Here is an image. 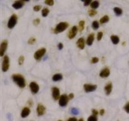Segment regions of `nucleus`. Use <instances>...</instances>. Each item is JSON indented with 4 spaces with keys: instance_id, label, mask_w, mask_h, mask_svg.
Listing matches in <instances>:
<instances>
[{
    "instance_id": "1",
    "label": "nucleus",
    "mask_w": 129,
    "mask_h": 121,
    "mask_svg": "<svg viewBox=\"0 0 129 121\" xmlns=\"http://www.w3.org/2000/svg\"><path fill=\"white\" fill-rule=\"evenodd\" d=\"M12 79L13 80V81L20 88H23L26 85V83H25V78L23 77V76H21V74H13L12 76Z\"/></svg>"
},
{
    "instance_id": "2",
    "label": "nucleus",
    "mask_w": 129,
    "mask_h": 121,
    "mask_svg": "<svg viewBox=\"0 0 129 121\" xmlns=\"http://www.w3.org/2000/svg\"><path fill=\"white\" fill-rule=\"evenodd\" d=\"M69 26V23L67 22H60L56 26L55 28L54 29V33L55 34H59L60 32H64L66 29H67Z\"/></svg>"
},
{
    "instance_id": "3",
    "label": "nucleus",
    "mask_w": 129,
    "mask_h": 121,
    "mask_svg": "<svg viewBox=\"0 0 129 121\" xmlns=\"http://www.w3.org/2000/svg\"><path fill=\"white\" fill-rule=\"evenodd\" d=\"M10 68V59L8 56L5 55L3 58L2 63V71L3 72H6Z\"/></svg>"
},
{
    "instance_id": "4",
    "label": "nucleus",
    "mask_w": 129,
    "mask_h": 121,
    "mask_svg": "<svg viewBox=\"0 0 129 121\" xmlns=\"http://www.w3.org/2000/svg\"><path fill=\"white\" fill-rule=\"evenodd\" d=\"M17 20L18 18L16 15L13 14V15L11 16V18H10V20H9L8 22V27L10 29L14 28V26H15V25H16V23H17Z\"/></svg>"
},
{
    "instance_id": "5",
    "label": "nucleus",
    "mask_w": 129,
    "mask_h": 121,
    "mask_svg": "<svg viewBox=\"0 0 129 121\" xmlns=\"http://www.w3.org/2000/svg\"><path fill=\"white\" fill-rule=\"evenodd\" d=\"M45 52H46V49H45V48H42V49H39L34 54V58L36 60H40L42 58V57L44 56V54H45Z\"/></svg>"
},
{
    "instance_id": "6",
    "label": "nucleus",
    "mask_w": 129,
    "mask_h": 121,
    "mask_svg": "<svg viewBox=\"0 0 129 121\" xmlns=\"http://www.w3.org/2000/svg\"><path fill=\"white\" fill-rule=\"evenodd\" d=\"M69 98L67 95H62L59 98V105L61 106V107H65L67 105L68 103V101H69Z\"/></svg>"
},
{
    "instance_id": "7",
    "label": "nucleus",
    "mask_w": 129,
    "mask_h": 121,
    "mask_svg": "<svg viewBox=\"0 0 129 121\" xmlns=\"http://www.w3.org/2000/svg\"><path fill=\"white\" fill-rule=\"evenodd\" d=\"M97 88V85L95 84H84V89L86 92L89 93V92H94Z\"/></svg>"
},
{
    "instance_id": "8",
    "label": "nucleus",
    "mask_w": 129,
    "mask_h": 121,
    "mask_svg": "<svg viewBox=\"0 0 129 121\" xmlns=\"http://www.w3.org/2000/svg\"><path fill=\"white\" fill-rule=\"evenodd\" d=\"M77 32H78V28L77 26H74L72 27V28L69 30V32H68V38L69 39H73L75 37V36L76 35Z\"/></svg>"
},
{
    "instance_id": "9",
    "label": "nucleus",
    "mask_w": 129,
    "mask_h": 121,
    "mask_svg": "<svg viewBox=\"0 0 129 121\" xmlns=\"http://www.w3.org/2000/svg\"><path fill=\"white\" fill-rule=\"evenodd\" d=\"M7 47H8V41L6 40H3V41L1 42V47H0V55H1V57L4 55V54H5L6 49H7Z\"/></svg>"
},
{
    "instance_id": "10",
    "label": "nucleus",
    "mask_w": 129,
    "mask_h": 121,
    "mask_svg": "<svg viewBox=\"0 0 129 121\" xmlns=\"http://www.w3.org/2000/svg\"><path fill=\"white\" fill-rule=\"evenodd\" d=\"M30 88L33 94H36L39 91V86L35 82H31V83H30Z\"/></svg>"
},
{
    "instance_id": "11",
    "label": "nucleus",
    "mask_w": 129,
    "mask_h": 121,
    "mask_svg": "<svg viewBox=\"0 0 129 121\" xmlns=\"http://www.w3.org/2000/svg\"><path fill=\"white\" fill-rule=\"evenodd\" d=\"M45 110H46V108L42 104H40V103L38 104L37 108V112L38 115L42 116L44 115L45 113Z\"/></svg>"
},
{
    "instance_id": "12",
    "label": "nucleus",
    "mask_w": 129,
    "mask_h": 121,
    "mask_svg": "<svg viewBox=\"0 0 129 121\" xmlns=\"http://www.w3.org/2000/svg\"><path fill=\"white\" fill-rule=\"evenodd\" d=\"M52 97L55 100H57L60 98V91L59 89L57 87H54L52 89Z\"/></svg>"
},
{
    "instance_id": "13",
    "label": "nucleus",
    "mask_w": 129,
    "mask_h": 121,
    "mask_svg": "<svg viewBox=\"0 0 129 121\" xmlns=\"http://www.w3.org/2000/svg\"><path fill=\"white\" fill-rule=\"evenodd\" d=\"M110 74V71L108 68H105L102 69V71L100 73V76L102 78H107Z\"/></svg>"
},
{
    "instance_id": "14",
    "label": "nucleus",
    "mask_w": 129,
    "mask_h": 121,
    "mask_svg": "<svg viewBox=\"0 0 129 121\" xmlns=\"http://www.w3.org/2000/svg\"><path fill=\"white\" fill-rule=\"evenodd\" d=\"M77 46L80 49H83L85 47V40L84 38H79L77 41Z\"/></svg>"
},
{
    "instance_id": "15",
    "label": "nucleus",
    "mask_w": 129,
    "mask_h": 121,
    "mask_svg": "<svg viewBox=\"0 0 129 121\" xmlns=\"http://www.w3.org/2000/svg\"><path fill=\"white\" fill-rule=\"evenodd\" d=\"M105 93L107 95H109L112 91V83L111 82H109L107 84V85L105 86Z\"/></svg>"
},
{
    "instance_id": "16",
    "label": "nucleus",
    "mask_w": 129,
    "mask_h": 121,
    "mask_svg": "<svg viewBox=\"0 0 129 121\" xmlns=\"http://www.w3.org/2000/svg\"><path fill=\"white\" fill-rule=\"evenodd\" d=\"M23 5L24 3L22 2V1H17L13 4L12 6L13 8L16 9V10H18V9L21 8L23 6Z\"/></svg>"
},
{
    "instance_id": "17",
    "label": "nucleus",
    "mask_w": 129,
    "mask_h": 121,
    "mask_svg": "<svg viewBox=\"0 0 129 121\" xmlns=\"http://www.w3.org/2000/svg\"><path fill=\"white\" fill-rule=\"evenodd\" d=\"M30 113V110L29 109V108L28 107H25L22 110V112H21V116L22 118H25Z\"/></svg>"
},
{
    "instance_id": "18",
    "label": "nucleus",
    "mask_w": 129,
    "mask_h": 121,
    "mask_svg": "<svg viewBox=\"0 0 129 121\" xmlns=\"http://www.w3.org/2000/svg\"><path fill=\"white\" fill-rule=\"evenodd\" d=\"M94 34H91L90 35H89L88 39L86 40V44L88 45H91L93 44V41H94Z\"/></svg>"
},
{
    "instance_id": "19",
    "label": "nucleus",
    "mask_w": 129,
    "mask_h": 121,
    "mask_svg": "<svg viewBox=\"0 0 129 121\" xmlns=\"http://www.w3.org/2000/svg\"><path fill=\"white\" fill-rule=\"evenodd\" d=\"M111 40H112V42H113V44H115V45L118 44L120 41L119 37L118 36H117V35H112L111 36Z\"/></svg>"
},
{
    "instance_id": "20",
    "label": "nucleus",
    "mask_w": 129,
    "mask_h": 121,
    "mask_svg": "<svg viewBox=\"0 0 129 121\" xmlns=\"http://www.w3.org/2000/svg\"><path fill=\"white\" fill-rule=\"evenodd\" d=\"M62 79V75L61 74H55L53 76L52 80L54 81H58Z\"/></svg>"
},
{
    "instance_id": "21",
    "label": "nucleus",
    "mask_w": 129,
    "mask_h": 121,
    "mask_svg": "<svg viewBox=\"0 0 129 121\" xmlns=\"http://www.w3.org/2000/svg\"><path fill=\"white\" fill-rule=\"evenodd\" d=\"M110 18H109V16L108 15H105L100 20V22L101 24H103V23H107L108 21H109Z\"/></svg>"
},
{
    "instance_id": "22",
    "label": "nucleus",
    "mask_w": 129,
    "mask_h": 121,
    "mask_svg": "<svg viewBox=\"0 0 129 121\" xmlns=\"http://www.w3.org/2000/svg\"><path fill=\"white\" fill-rule=\"evenodd\" d=\"M113 11L117 16H120L122 14V10L118 7H115L113 8Z\"/></svg>"
},
{
    "instance_id": "23",
    "label": "nucleus",
    "mask_w": 129,
    "mask_h": 121,
    "mask_svg": "<svg viewBox=\"0 0 129 121\" xmlns=\"http://www.w3.org/2000/svg\"><path fill=\"white\" fill-rule=\"evenodd\" d=\"M84 25H85V22H84V20H81L79 22V32H82L84 28Z\"/></svg>"
},
{
    "instance_id": "24",
    "label": "nucleus",
    "mask_w": 129,
    "mask_h": 121,
    "mask_svg": "<svg viewBox=\"0 0 129 121\" xmlns=\"http://www.w3.org/2000/svg\"><path fill=\"white\" fill-rule=\"evenodd\" d=\"M99 5H100V3L98 1H94L90 4L91 7V8H93V9L98 8V6H99Z\"/></svg>"
},
{
    "instance_id": "25",
    "label": "nucleus",
    "mask_w": 129,
    "mask_h": 121,
    "mask_svg": "<svg viewBox=\"0 0 129 121\" xmlns=\"http://www.w3.org/2000/svg\"><path fill=\"white\" fill-rule=\"evenodd\" d=\"M49 13V10L47 8H44V9L42 11V15L43 17H45L48 15V14Z\"/></svg>"
},
{
    "instance_id": "26",
    "label": "nucleus",
    "mask_w": 129,
    "mask_h": 121,
    "mask_svg": "<svg viewBox=\"0 0 129 121\" xmlns=\"http://www.w3.org/2000/svg\"><path fill=\"white\" fill-rule=\"evenodd\" d=\"M100 25H99V23L97 21H94L92 23V27L94 30H97V29L99 28Z\"/></svg>"
},
{
    "instance_id": "27",
    "label": "nucleus",
    "mask_w": 129,
    "mask_h": 121,
    "mask_svg": "<svg viewBox=\"0 0 129 121\" xmlns=\"http://www.w3.org/2000/svg\"><path fill=\"white\" fill-rule=\"evenodd\" d=\"M36 42V39L34 37H31L30 39H29V40H28V44H30V45H33Z\"/></svg>"
},
{
    "instance_id": "28",
    "label": "nucleus",
    "mask_w": 129,
    "mask_h": 121,
    "mask_svg": "<svg viewBox=\"0 0 129 121\" xmlns=\"http://www.w3.org/2000/svg\"><path fill=\"white\" fill-rule=\"evenodd\" d=\"M24 60H25V58H24L23 55H20L18 58V64L19 65H22L23 64Z\"/></svg>"
},
{
    "instance_id": "29",
    "label": "nucleus",
    "mask_w": 129,
    "mask_h": 121,
    "mask_svg": "<svg viewBox=\"0 0 129 121\" xmlns=\"http://www.w3.org/2000/svg\"><path fill=\"white\" fill-rule=\"evenodd\" d=\"M97 13V11L94 10H90L88 11V14L90 16H94Z\"/></svg>"
},
{
    "instance_id": "30",
    "label": "nucleus",
    "mask_w": 129,
    "mask_h": 121,
    "mask_svg": "<svg viewBox=\"0 0 129 121\" xmlns=\"http://www.w3.org/2000/svg\"><path fill=\"white\" fill-rule=\"evenodd\" d=\"M44 3L49 6H53L54 4V0H45Z\"/></svg>"
},
{
    "instance_id": "31",
    "label": "nucleus",
    "mask_w": 129,
    "mask_h": 121,
    "mask_svg": "<svg viewBox=\"0 0 129 121\" xmlns=\"http://www.w3.org/2000/svg\"><path fill=\"white\" fill-rule=\"evenodd\" d=\"M97 120H98V118H97L96 116L94 115L90 116V117L88 118V121H96Z\"/></svg>"
},
{
    "instance_id": "32",
    "label": "nucleus",
    "mask_w": 129,
    "mask_h": 121,
    "mask_svg": "<svg viewBox=\"0 0 129 121\" xmlns=\"http://www.w3.org/2000/svg\"><path fill=\"white\" fill-rule=\"evenodd\" d=\"M81 1H82L83 2H84V6H88V5H90L91 3L92 0H81Z\"/></svg>"
},
{
    "instance_id": "33",
    "label": "nucleus",
    "mask_w": 129,
    "mask_h": 121,
    "mask_svg": "<svg viewBox=\"0 0 129 121\" xmlns=\"http://www.w3.org/2000/svg\"><path fill=\"white\" fill-rule=\"evenodd\" d=\"M103 34L102 32H100L98 33V35H97V40H98V41L101 40V39L103 37Z\"/></svg>"
},
{
    "instance_id": "34",
    "label": "nucleus",
    "mask_w": 129,
    "mask_h": 121,
    "mask_svg": "<svg viewBox=\"0 0 129 121\" xmlns=\"http://www.w3.org/2000/svg\"><path fill=\"white\" fill-rule=\"evenodd\" d=\"M98 61H99V59H98V57H93L91 59V63L92 64H95V63H98Z\"/></svg>"
},
{
    "instance_id": "35",
    "label": "nucleus",
    "mask_w": 129,
    "mask_h": 121,
    "mask_svg": "<svg viewBox=\"0 0 129 121\" xmlns=\"http://www.w3.org/2000/svg\"><path fill=\"white\" fill-rule=\"evenodd\" d=\"M71 113H73V115H78L79 113V110H78L77 108H72L71 110Z\"/></svg>"
},
{
    "instance_id": "36",
    "label": "nucleus",
    "mask_w": 129,
    "mask_h": 121,
    "mask_svg": "<svg viewBox=\"0 0 129 121\" xmlns=\"http://www.w3.org/2000/svg\"><path fill=\"white\" fill-rule=\"evenodd\" d=\"M40 19L37 18L34 20V21H33V24H34V25H38L39 23H40Z\"/></svg>"
},
{
    "instance_id": "37",
    "label": "nucleus",
    "mask_w": 129,
    "mask_h": 121,
    "mask_svg": "<svg viewBox=\"0 0 129 121\" xmlns=\"http://www.w3.org/2000/svg\"><path fill=\"white\" fill-rule=\"evenodd\" d=\"M40 9H41V6L40 5H37L34 7V10L35 11H39V10H40Z\"/></svg>"
},
{
    "instance_id": "38",
    "label": "nucleus",
    "mask_w": 129,
    "mask_h": 121,
    "mask_svg": "<svg viewBox=\"0 0 129 121\" xmlns=\"http://www.w3.org/2000/svg\"><path fill=\"white\" fill-rule=\"evenodd\" d=\"M124 110H125V112H127V113H129V102H128V103L125 105Z\"/></svg>"
},
{
    "instance_id": "39",
    "label": "nucleus",
    "mask_w": 129,
    "mask_h": 121,
    "mask_svg": "<svg viewBox=\"0 0 129 121\" xmlns=\"http://www.w3.org/2000/svg\"><path fill=\"white\" fill-rule=\"evenodd\" d=\"M92 113H93V115H96V116H97V115L98 114V112L95 109L92 110Z\"/></svg>"
},
{
    "instance_id": "40",
    "label": "nucleus",
    "mask_w": 129,
    "mask_h": 121,
    "mask_svg": "<svg viewBox=\"0 0 129 121\" xmlns=\"http://www.w3.org/2000/svg\"><path fill=\"white\" fill-rule=\"evenodd\" d=\"M58 49H59V50H61V49H62L63 48V44H62V43H59V44H58Z\"/></svg>"
},
{
    "instance_id": "41",
    "label": "nucleus",
    "mask_w": 129,
    "mask_h": 121,
    "mask_svg": "<svg viewBox=\"0 0 129 121\" xmlns=\"http://www.w3.org/2000/svg\"><path fill=\"white\" fill-rule=\"evenodd\" d=\"M68 97H69V99H73V98H74V94H73V93H70V94L69 95V96H68Z\"/></svg>"
},
{
    "instance_id": "42",
    "label": "nucleus",
    "mask_w": 129,
    "mask_h": 121,
    "mask_svg": "<svg viewBox=\"0 0 129 121\" xmlns=\"http://www.w3.org/2000/svg\"><path fill=\"white\" fill-rule=\"evenodd\" d=\"M77 118H75V117H71V118H69V119H68V120L69 121H71V120H74V121H76L77 120Z\"/></svg>"
},
{
    "instance_id": "43",
    "label": "nucleus",
    "mask_w": 129,
    "mask_h": 121,
    "mask_svg": "<svg viewBox=\"0 0 129 121\" xmlns=\"http://www.w3.org/2000/svg\"><path fill=\"white\" fill-rule=\"evenodd\" d=\"M100 113L101 115H103L105 113V110L104 109H102L100 110Z\"/></svg>"
},
{
    "instance_id": "44",
    "label": "nucleus",
    "mask_w": 129,
    "mask_h": 121,
    "mask_svg": "<svg viewBox=\"0 0 129 121\" xmlns=\"http://www.w3.org/2000/svg\"><path fill=\"white\" fill-rule=\"evenodd\" d=\"M21 1H28L29 0H21Z\"/></svg>"
}]
</instances>
